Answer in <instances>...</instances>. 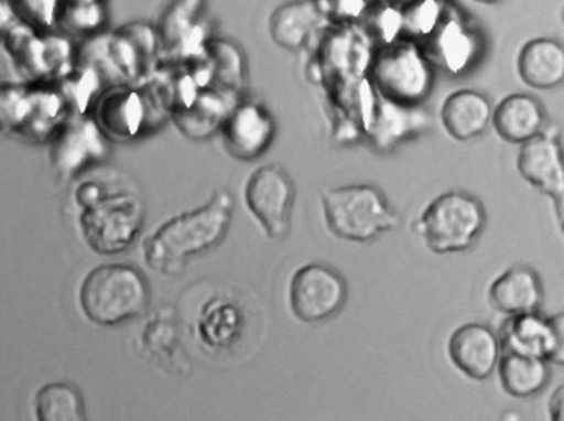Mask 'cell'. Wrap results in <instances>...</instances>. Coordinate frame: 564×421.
<instances>
[{"mask_svg": "<svg viewBox=\"0 0 564 421\" xmlns=\"http://www.w3.org/2000/svg\"><path fill=\"white\" fill-rule=\"evenodd\" d=\"M78 230L93 253L115 257L138 240L144 227V202L124 179H88L76 187Z\"/></svg>", "mask_w": 564, "mask_h": 421, "instance_id": "obj_1", "label": "cell"}, {"mask_svg": "<svg viewBox=\"0 0 564 421\" xmlns=\"http://www.w3.org/2000/svg\"><path fill=\"white\" fill-rule=\"evenodd\" d=\"M231 218L234 198L227 191L215 192L207 204L171 218L145 238L142 245L145 265L164 277H178L192 258L207 253L224 241Z\"/></svg>", "mask_w": 564, "mask_h": 421, "instance_id": "obj_2", "label": "cell"}, {"mask_svg": "<svg viewBox=\"0 0 564 421\" xmlns=\"http://www.w3.org/2000/svg\"><path fill=\"white\" fill-rule=\"evenodd\" d=\"M149 298L144 274L124 263L93 268L78 288L79 311L98 327H118L138 320L148 310Z\"/></svg>", "mask_w": 564, "mask_h": 421, "instance_id": "obj_3", "label": "cell"}, {"mask_svg": "<svg viewBox=\"0 0 564 421\" xmlns=\"http://www.w3.org/2000/svg\"><path fill=\"white\" fill-rule=\"evenodd\" d=\"M322 208L330 234L355 244L377 240L400 225V215L375 185L328 188L322 195Z\"/></svg>", "mask_w": 564, "mask_h": 421, "instance_id": "obj_4", "label": "cell"}, {"mask_svg": "<svg viewBox=\"0 0 564 421\" xmlns=\"http://www.w3.org/2000/svg\"><path fill=\"white\" fill-rule=\"evenodd\" d=\"M486 227L487 212L482 202L459 191L437 195L414 225L427 250L436 255L470 250Z\"/></svg>", "mask_w": 564, "mask_h": 421, "instance_id": "obj_5", "label": "cell"}, {"mask_svg": "<svg viewBox=\"0 0 564 421\" xmlns=\"http://www.w3.org/2000/svg\"><path fill=\"white\" fill-rule=\"evenodd\" d=\"M373 82L381 95L394 105L417 106L433 86V69L414 43L388 46L375 58Z\"/></svg>", "mask_w": 564, "mask_h": 421, "instance_id": "obj_6", "label": "cell"}, {"mask_svg": "<svg viewBox=\"0 0 564 421\" xmlns=\"http://www.w3.org/2000/svg\"><path fill=\"white\" fill-rule=\"evenodd\" d=\"M245 202L270 240H284L291 231L295 185L281 165L257 169L245 185Z\"/></svg>", "mask_w": 564, "mask_h": 421, "instance_id": "obj_7", "label": "cell"}, {"mask_svg": "<svg viewBox=\"0 0 564 421\" xmlns=\"http://www.w3.org/2000/svg\"><path fill=\"white\" fill-rule=\"evenodd\" d=\"M517 171L535 191L552 198L564 235V151L558 129L546 126L545 131L520 145Z\"/></svg>", "mask_w": 564, "mask_h": 421, "instance_id": "obj_8", "label": "cell"}, {"mask_svg": "<svg viewBox=\"0 0 564 421\" xmlns=\"http://www.w3.org/2000/svg\"><path fill=\"white\" fill-rule=\"evenodd\" d=\"M347 300L340 274L321 263L302 267L289 287L291 311L302 323H321L338 313Z\"/></svg>", "mask_w": 564, "mask_h": 421, "instance_id": "obj_9", "label": "cell"}, {"mask_svg": "<svg viewBox=\"0 0 564 421\" xmlns=\"http://www.w3.org/2000/svg\"><path fill=\"white\" fill-rule=\"evenodd\" d=\"M447 354L463 376L484 382L497 373L503 350L499 334L492 327L482 323H467L451 334Z\"/></svg>", "mask_w": 564, "mask_h": 421, "instance_id": "obj_10", "label": "cell"}, {"mask_svg": "<svg viewBox=\"0 0 564 421\" xmlns=\"http://www.w3.org/2000/svg\"><path fill=\"white\" fill-rule=\"evenodd\" d=\"M276 132L273 116L260 102H241L221 128L224 148L238 161H254L270 149Z\"/></svg>", "mask_w": 564, "mask_h": 421, "instance_id": "obj_11", "label": "cell"}, {"mask_svg": "<svg viewBox=\"0 0 564 421\" xmlns=\"http://www.w3.org/2000/svg\"><path fill=\"white\" fill-rule=\"evenodd\" d=\"M487 298L490 307L506 317L535 313L545 303V287L535 268L517 263L494 278Z\"/></svg>", "mask_w": 564, "mask_h": 421, "instance_id": "obj_12", "label": "cell"}, {"mask_svg": "<svg viewBox=\"0 0 564 421\" xmlns=\"http://www.w3.org/2000/svg\"><path fill=\"white\" fill-rule=\"evenodd\" d=\"M492 102L484 93L470 88L456 89L441 106V125L454 141H473L492 125Z\"/></svg>", "mask_w": 564, "mask_h": 421, "instance_id": "obj_13", "label": "cell"}, {"mask_svg": "<svg viewBox=\"0 0 564 421\" xmlns=\"http://www.w3.org/2000/svg\"><path fill=\"white\" fill-rule=\"evenodd\" d=\"M492 126L503 141L522 145L545 131L549 125L540 99L527 93H512L494 106Z\"/></svg>", "mask_w": 564, "mask_h": 421, "instance_id": "obj_14", "label": "cell"}, {"mask_svg": "<svg viewBox=\"0 0 564 421\" xmlns=\"http://www.w3.org/2000/svg\"><path fill=\"white\" fill-rule=\"evenodd\" d=\"M517 73L529 88L550 91L564 85V45L550 36L523 43L517 56Z\"/></svg>", "mask_w": 564, "mask_h": 421, "instance_id": "obj_15", "label": "cell"}, {"mask_svg": "<svg viewBox=\"0 0 564 421\" xmlns=\"http://www.w3.org/2000/svg\"><path fill=\"white\" fill-rule=\"evenodd\" d=\"M497 334L503 353L549 360L552 350V326L550 316L540 311L507 316Z\"/></svg>", "mask_w": 564, "mask_h": 421, "instance_id": "obj_16", "label": "cell"}, {"mask_svg": "<svg viewBox=\"0 0 564 421\" xmlns=\"http://www.w3.org/2000/svg\"><path fill=\"white\" fill-rule=\"evenodd\" d=\"M497 376L507 396L523 400L539 396L549 387L552 370L549 360L503 353Z\"/></svg>", "mask_w": 564, "mask_h": 421, "instance_id": "obj_17", "label": "cell"}, {"mask_svg": "<svg viewBox=\"0 0 564 421\" xmlns=\"http://www.w3.org/2000/svg\"><path fill=\"white\" fill-rule=\"evenodd\" d=\"M142 101L134 91L112 89L98 105V121L102 134L124 141L138 134L142 125Z\"/></svg>", "mask_w": 564, "mask_h": 421, "instance_id": "obj_18", "label": "cell"}, {"mask_svg": "<svg viewBox=\"0 0 564 421\" xmlns=\"http://www.w3.org/2000/svg\"><path fill=\"white\" fill-rule=\"evenodd\" d=\"M33 421H86L82 390L72 382H46L32 397Z\"/></svg>", "mask_w": 564, "mask_h": 421, "instance_id": "obj_19", "label": "cell"}, {"mask_svg": "<svg viewBox=\"0 0 564 421\" xmlns=\"http://www.w3.org/2000/svg\"><path fill=\"white\" fill-rule=\"evenodd\" d=\"M318 20L321 12L311 0L284 3L271 17V36L282 48H301L314 32Z\"/></svg>", "mask_w": 564, "mask_h": 421, "instance_id": "obj_20", "label": "cell"}, {"mask_svg": "<svg viewBox=\"0 0 564 421\" xmlns=\"http://www.w3.org/2000/svg\"><path fill=\"white\" fill-rule=\"evenodd\" d=\"M473 40L469 32H466L457 22H449L444 26L440 39H437V46H440V55H443L447 68L453 72L466 68L474 50H476Z\"/></svg>", "mask_w": 564, "mask_h": 421, "instance_id": "obj_21", "label": "cell"}, {"mask_svg": "<svg viewBox=\"0 0 564 421\" xmlns=\"http://www.w3.org/2000/svg\"><path fill=\"white\" fill-rule=\"evenodd\" d=\"M550 326H552V350H550L549 363L564 367V313L550 316Z\"/></svg>", "mask_w": 564, "mask_h": 421, "instance_id": "obj_22", "label": "cell"}, {"mask_svg": "<svg viewBox=\"0 0 564 421\" xmlns=\"http://www.w3.org/2000/svg\"><path fill=\"white\" fill-rule=\"evenodd\" d=\"M549 420L564 421V384L556 387L549 400Z\"/></svg>", "mask_w": 564, "mask_h": 421, "instance_id": "obj_23", "label": "cell"}, {"mask_svg": "<svg viewBox=\"0 0 564 421\" xmlns=\"http://www.w3.org/2000/svg\"><path fill=\"white\" fill-rule=\"evenodd\" d=\"M13 7L7 0H0V35L12 26Z\"/></svg>", "mask_w": 564, "mask_h": 421, "instance_id": "obj_24", "label": "cell"}, {"mask_svg": "<svg viewBox=\"0 0 564 421\" xmlns=\"http://www.w3.org/2000/svg\"><path fill=\"white\" fill-rule=\"evenodd\" d=\"M476 3H482V6H497V3L506 2V0H473Z\"/></svg>", "mask_w": 564, "mask_h": 421, "instance_id": "obj_25", "label": "cell"}, {"mask_svg": "<svg viewBox=\"0 0 564 421\" xmlns=\"http://www.w3.org/2000/svg\"><path fill=\"white\" fill-rule=\"evenodd\" d=\"M73 2H78V0H73ZM82 2L91 3V2H96V0H82Z\"/></svg>", "mask_w": 564, "mask_h": 421, "instance_id": "obj_26", "label": "cell"}, {"mask_svg": "<svg viewBox=\"0 0 564 421\" xmlns=\"http://www.w3.org/2000/svg\"><path fill=\"white\" fill-rule=\"evenodd\" d=\"M562 22H563V25H564V7H563V10H562Z\"/></svg>", "mask_w": 564, "mask_h": 421, "instance_id": "obj_27", "label": "cell"}]
</instances>
